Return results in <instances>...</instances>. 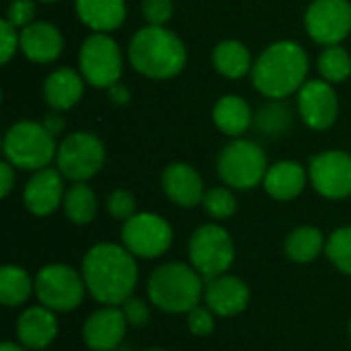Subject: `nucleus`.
Here are the masks:
<instances>
[{
  "instance_id": "36",
  "label": "nucleus",
  "mask_w": 351,
  "mask_h": 351,
  "mask_svg": "<svg viewBox=\"0 0 351 351\" xmlns=\"http://www.w3.org/2000/svg\"><path fill=\"white\" fill-rule=\"evenodd\" d=\"M19 47H21V33L16 31L12 23L2 19L0 21V62L8 64Z\"/></svg>"
},
{
  "instance_id": "21",
  "label": "nucleus",
  "mask_w": 351,
  "mask_h": 351,
  "mask_svg": "<svg viewBox=\"0 0 351 351\" xmlns=\"http://www.w3.org/2000/svg\"><path fill=\"white\" fill-rule=\"evenodd\" d=\"M306 181H308V173L304 171L300 162L280 160L267 169L263 187L269 197L278 202H290V199H296L304 191Z\"/></svg>"
},
{
  "instance_id": "32",
  "label": "nucleus",
  "mask_w": 351,
  "mask_h": 351,
  "mask_svg": "<svg viewBox=\"0 0 351 351\" xmlns=\"http://www.w3.org/2000/svg\"><path fill=\"white\" fill-rule=\"evenodd\" d=\"M202 204H204V210L208 212V216H212L214 220H226V218L234 216V212H237V197L228 187L208 189Z\"/></svg>"
},
{
  "instance_id": "22",
  "label": "nucleus",
  "mask_w": 351,
  "mask_h": 351,
  "mask_svg": "<svg viewBox=\"0 0 351 351\" xmlns=\"http://www.w3.org/2000/svg\"><path fill=\"white\" fill-rule=\"evenodd\" d=\"M84 78L72 68L53 70L43 82V99L53 111L72 109L84 95Z\"/></svg>"
},
{
  "instance_id": "8",
  "label": "nucleus",
  "mask_w": 351,
  "mask_h": 351,
  "mask_svg": "<svg viewBox=\"0 0 351 351\" xmlns=\"http://www.w3.org/2000/svg\"><path fill=\"white\" fill-rule=\"evenodd\" d=\"M105 156V144L99 136L90 132H74L58 144L56 165L64 179L82 183L103 169Z\"/></svg>"
},
{
  "instance_id": "46",
  "label": "nucleus",
  "mask_w": 351,
  "mask_h": 351,
  "mask_svg": "<svg viewBox=\"0 0 351 351\" xmlns=\"http://www.w3.org/2000/svg\"><path fill=\"white\" fill-rule=\"evenodd\" d=\"M41 351H47V350H41Z\"/></svg>"
},
{
  "instance_id": "7",
  "label": "nucleus",
  "mask_w": 351,
  "mask_h": 351,
  "mask_svg": "<svg viewBox=\"0 0 351 351\" xmlns=\"http://www.w3.org/2000/svg\"><path fill=\"white\" fill-rule=\"evenodd\" d=\"M82 78L95 88H111L119 82L123 72V58L119 43L107 33H90L78 53Z\"/></svg>"
},
{
  "instance_id": "26",
  "label": "nucleus",
  "mask_w": 351,
  "mask_h": 351,
  "mask_svg": "<svg viewBox=\"0 0 351 351\" xmlns=\"http://www.w3.org/2000/svg\"><path fill=\"white\" fill-rule=\"evenodd\" d=\"M327 243L319 228L315 226H298L286 239V255L294 263H311L323 251Z\"/></svg>"
},
{
  "instance_id": "23",
  "label": "nucleus",
  "mask_w": 351,
  "mask_h": 351,
  "mask_svg": "<svg viewBox=\"0 0 351 351\" xmlns=\"http://www.w3.org/2000/svg\"><path fill=\"white\" fill-rule=\"evenodd\" d=\"M78 19L95 33H109L125 21V0H74Z\"/></svg>"
},
{
  "instance_id": "33",
  "label": "nucleus",
  "mask_w": 351,
  "mask_h": 351,
  "mask_svg": "<svg viewBox=\"0 0 351 351\" xmlns=\"http://www.w3.org/2000/svg\"><path fill=\"white\" fill-rule=\"evenodd\" d=\"M136 208H138L136 197L125 189H115L107 197V210L115 220H123V222L130 220L134 214H138Z\"/></svg>"
},
{
  "instance_id": "37",
  "label": "nucleus",
  "mask_w": 351,
  "mask_h": 351,
  "mask_svg": "<svg viewBox=\"0 0 351 351\" xmlns=\"http://www.w3.org/2000/svg\"><path fill=\"white\" fill-rule=\"evenodd\" d=\"M35 0H12L6 8V21L12 23L16 29H23L35 21Z\"/></svg>"
},
{
  "instance_id": "27",
  "label": "nucleus",
  "mask_w": 351,
  "mask_h": 351,
  "mask_svg": "<svg viewBox=\"0 0 351 351\" xmlns=\"http://www.w3.org/2000/svg\"><path fill=\"white\" fill-rule=\"evenodd\" d=\"M35 292V280L19 267V265H4L0 269V302L4 306H19L29 300Z\"/></svg>"
},
{
  "instance_id": "44",
  "label": "nucleus",
  "mask_w": 351,
  "mask_h": 351,
  "mask_svg": "<svg viewBox=\"0 0 351 351\" xmlns=\"http://www.w3.org/2000/svg\"><path fill=\"white\" fill-rule=\"evenodd\" d=\"M148 351H165V350H148Z\"/></svg>"
},
{
  "instance_id": "39",
  "label": "nucleus",
  "mask_w": 351,
  "mask_h": 351,
  "mask_svg": "<svg viewBox=\"0 0 351 351\" xmlns=\"http://www.w3.org/2000/svg\"><path fill=\"white\" fill-rule=\"evenodd\" d=\"M14 187V167L8 160L0 162V195L8 197Z\"/></svg>"
},
{
  "instance_id": "14",
  "label": "nucleus",
  "mask_w": 351,
  "mask_h": 351,
  "mask_svg": "<svg viewBox=\"0 0 351 351\" xmlns=\"http://www.w3.org/2000/svg\"><path fill=\"white\" fill-rule=\"evenodd\" d=\"M298 115L315 132L329 130L339 115V99L331 82L306 80L298 90Z\"/></svg>"
},
{
  "instance_id": "24",
  "label": "nucleus",
  "mask_w": 351,
  "mask_h": 351,
  "mask_svg": "<svg viewBox=\"0 0 351 351\" xmlns=\"http://www.w3.org/2000/svg\"><path fill=\"white\" fill-rule=\"evenodd\" d=\"M212 119L224 136L241 138L253 123V111L243 97L224 95L216 101Z\"/></svg>"
},
{
  "instance_id": "31",
  "label": "nucleus",
  "mask_w": 351,
  "mask_h": 351,
  "mask_svg": "<svg viewBox=\"0 0 351 351\" xmlns=\"http://www.w3.org/2000/svg\"><path fill=\"white\" fill-rule=\"evenodd\" d=\"M325 253L339 271L351 276V226L337 228L329 237Z\"/></svg>"
},
{
  "instance_id": "2",
  "label": "nucleus",
  "mask_w": 351,
  "mask_h": 351,
  "mask_svg": "<svg viewBox=\"0 0 351 351\" xmlns=\"http://www.w3.org/2000/svg\"><path fill=\"white\" fill-rule=\"evenodd\" d=\"M308 76L306 49L290 39H282L263 49L255 60L253 86L271 101H282L302 88Z\"/></svg>"
},
{
  "instance_id": "43",
  "label": "nucleus",
  "mask_w": 351,
  "mask_h": 351,
  "mask_svg": "<svg viewBox=\"0 0 351 351\" xmlns=\"http://www.w3.org/2000/svg\"><path fill=\"white\" fill-rule=\"evenodd\" d=\"M41 2H58V0H41Z\"/></svg>"
},
{
  "instance_id": "5",
  "label": "nucleus",
  "mask_w": 351,
  "mask_h": 351,
  "mask_svg": "<svg viewBox=\"0 0 351 351\" xmlns=\"http://www.w3.org/2000/svg\"><path fill=\"white\" fill-rule=\"evenodd\" d=\"M4 160L21 171H41L56 160V136L37 121H16L8 128L2 142Z\"/></svg>"
},
{
  "instance_id": "18",
  "label": "nucleus",
  "mask_w": 351,
  "mask_h": 351,
  "mask_svg": "<svg viewBox=\"0 0 351 351\" xmlns=\"http://www.w3.org/2000/svg\"><path fill=\"white\" fill-rule=\"evenodd\" d=\"M23 56L35 64L56 62L64 49V37L60 29L45 21H33L21 29V47Z\"/></svg>"
},
{
  "instance_id": "16",
  "label": "nucleus",
  "mask_w": 351,
  "mask_h": 351,
  "mask_svg": "<svg viewBox=\"0 0 351 351\" xmlns=\"http://www.w3.org/2000/svg\"><path fill=\"white\" fill-rule=\"evenodd\" d=\"M128 325L130 323L121 308L103 306L86 319L82 339L93 351H111L123 341Z\"/></svg>"
},
{
  "instance_id": "3",
  "label": "nucleus",
  "mask_w": 351,
  "mask_h": 351,
  "mask_svg": "<svg viewBox=\"0 0 351 351\" xmlns=\"http://www.w3.org/2000/svg\"><path fill=\"white\" fill-rule=\"evenodd\" d=\"M128 58L136 72L152 80L175 78L187 64L185 43L167 27L146 25L134 33Z\"/></svg>"
},
{
  "instance_id": "9",
  "label": "nucleus",
  "mask_w": 351,
  "mask_h": 351,
  "mask_svg": "<svg viewBox=\"0 0 351 351\" xmlns=\"http://www.w3.org/2000/svg\"><path fill=\"white\" fill-rule=\"evenodd\" d=\"M86 292L84 278L62 263L45 265L35 276L37 300L53 313H68L82 304Z\"/></svg>"
},
{
  "instance_id": "6",
  "label": "nucleus",
  "mask_w": 351,
  "mask_h": 351,
  "mask_svg": "<svg viewBox=\"0 0 351 351\" xmlns=\"http://www.w3.org/2000/svg\"><path fill=\"white\" fill-rule=\"evenodd\" d=\"M220 179L232 189H253L263 183L267 173V156L263 148L245 138L226 144L216 162Z\"/></svg>"
},
{
  "instance_id": "34",
  "label": "nucleus",
  "mask_w": 351,
  "mask_h": 351,
  "mask_svg": "<svg viewBox=\"0 0 351 351\" xmlns=\"http://www.w3.org/2000/svg\"><path fill=\"white\" fill-rule=\"evenodd\" d=\"M175 12L173 0H142V16L148 25L165 27Z\"/></svg>"
},
{
  "instance_id": "40",
  "label": "nucleus",
  "mask_w": 351,
  "mask_h": 351,
  "mask_svg": "<svg viewBox=\"0 0 351 351\" xmlns=\"http://www.w3.org/2000/svg\"><path fill=\"white\" fill-rule=\"evenodd\" d=\"M53 136H58V134H62V130L66 128V119H64V115H62V111H53L51 109V113H47L45 115V119L41 121Z\"/></svg>"
},
{
  "instance_id": "15",
  "label": "nucleus",
  "mask_w": 351,
  "mask_h": 351,
  "mask_svg": "<svg viewBox=\"0 0 351 351\" xmlns=\"http://www.w3.org/2000/svg\"><path fill=\"white\" fill-rule=\"evenodd\" d=\"M64 175L58 169L45 167L35 171L23 189V204L33 216H49L64 204Z\"/></svg>"
},
{
  "instance_id": "13",
  "label": "nucleus",
  "mask_w": 351,
  "mask_h": 351,
  "mask_svg": "<svg viewBox=\"0 0 351 351\" xmlns=\"http://www.w3.org/2000/svg\"><path fill=\"white\" fill-rule=\"evenodd\" d=\"M308 179L327 199H346L351 195V154L327 150L311 158Z\"/></svg>"
},
{
  "instance_id": "41",
  "label": "nucleus",
  "mask_w": 351,
  "mask_h": 351,
  "mask_svg": "<svg viewBox=\"0 0 351 351\" xmlns=\"http://www.w3.org/2000/svg\"><path fill=\"white\" fill-rule=\"evenodd\" d=\"M109 90V99L113 101V103H117V105H125L128 101H130V90L123 86V84H113L111 88H107Z\"/></svg>"
},
{
  "instance_id": "42",
  "label": "nucleus",
  "mask_w": 351,
  "mask_h": 351,
  "mask_svg": "<svg viewBox=\"0 0 351 351\" xmlns=\"http://www.w3.org/2000/svg\"><path fill=\"white\" fill-rule=\"evenodd\" d=\"M0 351H25L21 346H16V343H12V341H4L2 346H0Z\"/></svg>"
},
{
  "instance_id": "12",
  "label": "nucleus",
  "mask_w": 351,
  "mask_h": 351,
  "mask_svg": "<svg viewBox=\"0 0 351 351\" xmlns=\"http://www.w3.org/2000/svg\"><path fill=\"white\" fill-rule=\"evenodd\" d=\"M304 27L313 41L339 45L351 33L350 0H313L304 12Z\"/></svg>"
},
{
  "instance_id": "30",
  "label": "nucleus",
  "mask_w": 351,
  "mask_h": 351,
  "mask_svg": "<svg viewBox=\"0 0 351 351\" xmlns=\"http://www.w3.org/2000/svg\"><path fill=\"white\" fill-rule=\"evenodd\" d=\"M290 123H292V113L282 101L261 107V111L257 113V119H255L257 130L265 136H280L290 128Z\"/></svg>"
},
{
  "instance_id": "35",
  "label": "nucleus",
  "mask_w": 351,
  "mask_h": 351,
  "mask_svg": "<svg viewBox=\"0 0 351 351\" xmlns=\"http://www.w3.org/2000/svg\"><path fill=\"white\" fill-rule=\"evenodd\" d=\"M187 327L189 333L195 337H206L214 331L216 323H214V313L208 306H195L187 313Z\"/></svg>"
},
{
  "instance_id": "1",
  "label": "nucleus",
  "mask_w": 351,
  "mask_h": 351,
  "mask_svg": "<svg viewBox=\"0 0 351 351\" xmlns=\"http://www.w3.org/2000/svg\"><path fill=\"white\" fill-rule=\"evenodd\" d=\"M82 278L86 292L99 304L117 306L132 296L138 284V265L125 247L99 243L82 259Z\"/></svg>"
},
{
  "instance_id": "25",
  "label": "nucleus",
  "mask_w": 351,
  "mask_h": 351,
  "mask_svg": "<svg viewBox=\"0 0 351 351\" xmlns=\"http://www.w3.org/2000/svg\"><path fill=\"white\" fill-rule=\"evenodd\" d=\"M212 64L218 70V74H222L224 78H230V80H239V78L247 76L253 70L249 47L245 43L237 41V39L220 41L214 47Z\"/></svg>"
},
{
  "instance_id": "38",
  "label": "nucleus",
  "mask_w": 351,
  "mask_h": 351,
  "mask_svg": "<svg viewBox=\"0 0 351 351\" xmlns=\"http://www.w3.org/2000/svg\"><path fill=\"white\" fill-rule=\"evenodd\" d=\"M121 311H123L128 323L134 325V327H142V325H146V323L150 321V308H148V304H146L142 298L130 296V298L121 304Z\"/></svg>"
},
{
  "instance_id": "29",
  "label": "nucleus",
  "mask_w": 351,
  "mask_h": 351,
  "mask_svg": "<svg viewBox=\"0 0 351 351\" xmlns=\"http://www.w3.org/2000/svg\"><path fill=\"white\" fill-rule=\"evenodd\" d=\"M317 68L323 80L335 84L351 76V56L341 45H327L317 60Z\"/></svg>"
},
{
  "instance_id": "4",
  "label": "nucleus",
  "mask_w": 351,
  "mask_h": 351,
  "mask_svg": "<svg viewBox=\"0 0 351 351\" xmlns=\"http://www.w3.org/2000/svg\"><path fill=\"white\" fill-rule=\"evenodd\" d=\"M204 288L202 274L193 265L165 263L156 267L148 280V298L156 308L181 315L199 304Z\"/></svg>"
},
{
  "instance_id": "10",
  "label": "nucleus",
  "mask_w": 351,
  "mask_h": 351,
  "mask_svg": "<svg viewBox=\"0 0 351 351\" xmlns=\"http://www.w3.org/2000/svg\"><path fill=\"white\" fill-rule=\"evenodd\" d=\"M189 259L206 280L226 274L234 261L232 237L220 224L199 226L189 239Z\"/></svg>"
},
{
  "instance_id": "11",
  "label": "nucleus",
  "mask_w": 351,
  "mask_h": 351,
  "mask_svg": "<svg viewBox=\"0 0 351 351\" xmlns=\"http://www.w3.org/2000/svg\"><path fill=\"white\" fill-rule=\"evenodd\" d=\"M121 241L134 257L156 259L173 245V228L162 216L140 212L123 222Z\"/></svg>"
},
{
  "instance_id": "19",
  "label": "nucleus",
  "mask_w": 351,
  "mask_h": 351,
  "mask_svg": "<svg viewBox=\"0 0 351 351\" xmlns=\"http://www.w3.org/2000/svg\"><path fill=\"white\" fill-rule=\"evenodd\" d=\"M162 191L173 204L181 208H193L202 204L206 195L202 175L187 162H171L165 169Z\"/></svg>"
},
{
  "instance_id": "17",
  "label": "nucleus",
  "mask_w": 351,
  "mask_h": 351,
  "mask_svg": "<svg viewBox=\"0 0 351 351\" xmlns=\"http://www.w3.org/2000/svg\"><path fill=\"white\" fill-rule=\"evenodd\" d=\"M204 298H206L208 308L214 315L234 317L247 308L251 292H249V286L241 278L222 274L218 278L208 280L204 288Z\"/></svg>"
},
{
  "instance_id": "20",
  "label": "nucleus",
  "mask_w": 351,
  "mask_h": 351,
  "mask_svg": "<svg viewBox=\"0 0 351 351\" xmlns=\"http://www.w3.org/2000/svg\"><path fill=\"white\" fill-rule=\"evenodd\" d=\"M16 337L27 350H45L58 337V321L53 311L43 304L27 308L16 321Z\"/></svg>"
},
{
  "instance_id": "28",
  "label": "nucleus",
  "mask_w": 351,
  "mask_h": 351,
  "mask_svg": "<svg viewBox=\"0 0 351 351\" xmlns=\"http://www.w3.org/2000/svg\"><path fill=\"white\" fill-rule=\"evenodd\" d=\"M62 208H64V214L70 222L88 224L97 216V195L84 181L74 183L70 189H66Z\"/></svg>"
},
{
  "instance_id": "45",
  "label": "nucleus",
  "mask_w": 351,
  "mask_h": 351,
  "mask_svg": "<svg viewBox=\"0 0 351 351\" xmlns=\"http://www.w3.org/2000/svg\"><path fill=\"white\" fill-rule=\"evenodd\" d=\"M350 333H351V323H350Z\"/></svg>"
}]
</instances>
